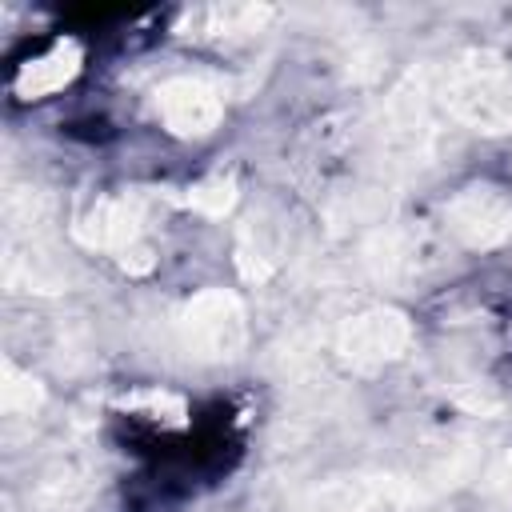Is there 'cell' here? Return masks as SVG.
Returning <instances> with one entry per match:
<instances>
[{
	"label": "cell",
	"mask_w": 512,
	"mask_h": 512,
	"mask_svg": "<svg viewBox=\"0 0 512 512\" xmlns=\"http://www.w3.org/2000/svg\"><path fill=\"white\" fill-rule=\"evenodd\" d=\"M436 92L452 120L476 132H512V68L496 52L460 56Z\"/></svg>",
	"instance_id": "1"
},
{
	"label": "cell",
	"mask_w": 512,
	"mask_h": 512,
	"mask_svg": "<svg viewBox=\"0 0 512 512\" xmlns=\"http://www.w3.org/2000/svg\"><path fill=\"white\" fill-rule=\"evenodd\" d=\"M436 104H440V92L428 84V76L412 72L392 96H388V108H384V120H380V144L388 148V156L396 164H420V160H432L436 144H440V124H436Z\"/></svg>",
	"instance_id": "3"
},
{
	"label": "cell",
	"mask_w": 512,
	"mask_h": 512,
	"mask_svg": "<svg viewBox=\"0 0 512 512\" xmlns=\"http://www.w3.org/2000/svg\"><path fill=\"white\" fill-rule=\"evenodd\" d=\"M420 256H424V240H420L416 232L380 224V228L364 240V256H360V260H364V268H368L376 280H400V276H416Z\"/></svg>",
	"instance_id": "10"
},
{
	"label": "cell",
	"mask_w": 512,
	"mask_h": 512,
	"mask_svg": "<svg viewBox=\"0 0 512 512\" xmlns=\"http://www.w3.org/2000/svg\"><path fill=\"white\" fill-rule=\"evenodd\" d=\"M92 484H96L92 468L84 460L68 456V460L48 464L28 496L36 500L40 512H80L88 504V496H92Z\"/></svg>",
	"instance_id": "9"
},
{
	"label": "cell",
	"mask_w": 512,
	"mask_h": 512,
	"mask_svg": "<svg viewBox=\"0 0 512 512\" xmlns=\"http://www.w3.org/2000/svg\"><path fill=\"white\" fill-rule=\"evenodd\" d=\"M40 404H44L40 380H32V372H20L12 360H4V372H0V408L8 416H24V412H36Z\"/></svg>",
	"instance_id": "15"
},
{
	"label": "cell",
	"mask_w": 512,
	"mask_h": 512,
	"mask_svg": "<svg viewBox=\"0 0 512 512\" xmlns=\"http://www.w3.org/2000/svg\"><path fill=\"white\" fill-rule=\"evenodd\" d=\"M180 204L200 212V216H208V220H220V216H228L236 208V180L232 176H208V180L184 188Z\"/></svg>",
	"instance_id": "14"
},
{
	"label": "cell",
	"mask_w": 512,
	"mask_h": 512,
	"mask_svg": "<svg viewBox=\"0 0 512 512\" xmlns=\"http://www.w3.org/2000/svg\"><path fill=\"white\" fill-rule=\"evenodd\" d=\"M152 112L172 136H208L224 116V96L204 76H168L152 88Z\"/></svg>",
	"instance_id": "7"
},
{
	"label": "cell",
	"mask_w": 512,
	"mask_h": 512,
	"mask_svg": "<svg viewBox=\"0 0 512 512\" xmlns=\"http://www.w3.org/2000/svg\"><path fill=\"white\" fill-rule=\"evenodd\" d=\"M156 192H144V188H132V192H108V196H96L88 200L76 220H72V236L84 244V248H100V252H124L132 244L144 240V228L152 220V208H156Z\"/></svg>",
	"instance_id": "5"
},
{
	"label": "cell",
	"mask_w": 512,
	"mask_h": 512,
	"mask_svg": "<svg viewBox=\"0 0 512 512\" xmlns=\"http://www.w3.org/2000/svg\"><path fill=\"white\" fill-rule=\"evenodd\" d=\"M176 340L200 364H228L248 344V312L228 288H200L176 312Z\"/></svg>",
	"instance_id": "2"
},
{
	"label": "cell",
	"mask_w": 512,
	"mask_h": 512,
	"mask_svg": "<svg viewBox=\"0 0 512 512\" xmlns=\"http://www.w3.org/2000/svg\"><path fill=\"white\" fill-rule=\"evenodd\" d=\"M444 228L472 252L500 248L512 236V196L496 184H468L444 204Z\"/></svg>",
	"instance_id": "6"
},
{
	"label": "cell",
	"mask_w": 512,
	"mask_h": 512,
	"mask_svg": "<svg viewBox=\"0 0 512 512\" xmlns=\"http://www.w3.org/2000/svg\"><path fill=\"white\" fill-rule=\"evenodd\" d=\"M408 348H412V324L396 308H364L356 316H344L332 332V356L356 376L396 364Z\"/></svg>",
	"instance_id": "4"
},
{
	"label": "cell",
	"mask_w": 512,
	"mask_h": 512,
	"mask_svg": "<svg viewBox=\"0 0 512 512\" xmlns=\"http://www.w3.org/2000/svg\"><path fill=\"white\" fill-rule=\"evenodd\" d=\"M80 60H84V56H80V44H76V40H60V44L48 48L44 56L20 64V72H16V96H20V100H40V96L60 92L64 84L76 80Z\"/></svg>",
	"instance_id": "11"
},
{
	"label": "cell",
	"mask_w": 512,
	"mask_h": 512,
	"mask_svg": "<svg viewBox=\"0 0 512 512\" xmlns=\"http://www.w3.org/2000/svg\"><path fill=\"white\" fill-rule=\"evenodd\" d=\"M116 264L128 272V276H144V272H152L156 268V252L140 240V244H132V248H124L120 256H116Z\"/></svg>",
	"instance_id": "18"
},
{
	"label": "cell",
	"mask_w": 512,
	"mask_h": 512,
	"mask_svg": "<svg viewBox=\"0 0 512 512\" xmlns=\"http://www.w3.org/2000/svg\"><path fill=\"white\" fill-rule=\"evenodd\" d=\"M268 16L272 8L264 4H208L188 12V24H180V32L188 36V28H196L192 36H244V32H260Z\"/></svg>",
	"instance_id": "13"
},
{
	"label": "cell",
	"mask_w": 512,
	"mask_h": 512,
	"mask_svg": "<svg viewBox=\"0 0 512 512\" xmlns=\"http://www.w3.org/2000/svg\"><path fill=\"white\" fill-rule=\"evenodd\" d=\"M124 408H144L152 420H168V424H184V400L180 396H172V392H160V388H152V392H136V396H128L124 400Z\"/></svg>",
	"instance_id": "17"
},
{
	"label": "cell",
	"mask_w": 512,
	"mask_h": 512,
	"mask_svg": "<svg viewBox=\"0 0 512 512\" xmlns=\"http://www.w3.org/2000/svg\"><path fill=\"white\" fill-rule=\"evenodd\" d=\"M280 232L272 220L264 216H248L236 232V268L244 280L252 284H264L276 268H280Z\"/></svg>",
	"instance_id": "12"
},
{
	"label": "cell",
	"mask_w": 512,
	"mask_h": 512,
	"mask_svg": "<svg viewBox=\"0 0 512 512\" xmlns=\"http://www.w3.org/2000/svg\"><path fill=\"white\" fill-rule=\"evenodd\" d=\"M408 488L396 476H336L316 488H308L296 504V512H380L384 504L400 500Z\"/></svg>",
	"instance_id": "8"
},
{
	"label": "cell",
	"mask_w": 512,
	"mask_h": 512,
	"mask_svg": "<svg viewBox=\"0 0 512 512\" xmlns=\"http://www.w3.org/2000/svg\"><path fill=\"white\" fill-rule=\"evenodd\" d=\"M480 492L500 504V508H512V448L500 452L484 472H480Z\"/></svg>",
	"instance_id": "16"
}]
</instances>
